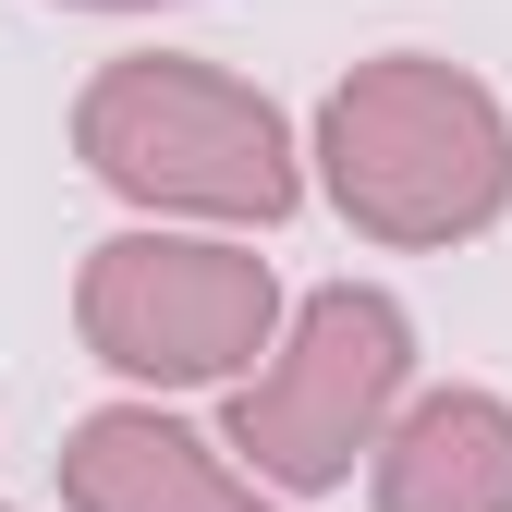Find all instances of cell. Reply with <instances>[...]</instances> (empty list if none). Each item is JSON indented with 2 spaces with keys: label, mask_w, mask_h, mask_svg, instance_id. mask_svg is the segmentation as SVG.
<instances>
[{
  "label": "cell",
  "mask_w": 512,
  "mask_h": 512,
  "mask_svg": "<svg viewBox=\"0 0 512 512\" xmlns=\"http://www.w3.org/2000/svg\"><path fill=\"white\" fill-rule=\"evenodd\" d=\"M305 171L366 244L439 256V244L500 232V208H512V110H500L488 74H464L439 49H378L317 98Z\"/></svg>",
  "instance_id": "6da1fadb"
},
{
  "label": "cell",
  "mask_w": 512,
  "mask_h": 512,
  "mask_svg": "<svg viewBox=\"0 0 512 512\" xmlns=\"http://www.w3.org/2000/svg\"><path fill=\"white\" fill-rule=\"evenodd\" d=\"M74 159L159 232H281L305 208V135L220 61L122 49L74 98Z\"/></svg>",
  "instance_id": "7a4b0ae2"
},
{
  "label": "cell",
  "mask_w": 512,
  "mask_h": 512,
  "mask_svg": "<svg viewBox=\"0 0 512 512\" xmlns=\"http://www.w3.org/2000/svg\"><path fill=\"white\" fill-rule=\"evenodd\" d=\"M415 391V317L378 281H317L305 305H281V342L256 354V378H232V439L220 452L293 500L354 488V464L378 452V427Z\"/></svg>",
  "instance_id": "3957f363"
},
{
  "label": "cell",
  "mask_w": 512,
  "mask_h": 512,
  "mask_svg": "<svg viewBox=\"0 0 512 512\" xmlns=\"http://www.w3.org/2000/svg\"><path fill=\"white\" fill-rule=\"evenodd\" d=\"M74 342L135 391H232L281 342V269L244 232H110L74 269Z\"/></svg>",
  "instance_id": "277c9868"
},
{
  "label": "cell",
  "mask_w": 512,
  "mask_h": 512,
  "mask_svg": "<svg viewBox=\"0 0 512 512\" xmlns=\"http://www.w3.org/2000/svg\"><path fill=\"white\" fill-rule=\"evenodd\" d=\"M61 512H281L208 427L159 403H98L61 427Z\"/></svg>",
  "instance_id": "5b68a950"
},
{
  "label": "cell",
  "mask_w": 512,
  "mask_h": 512,
  "mask_svg": "<svg viewBox=\"0 0 512 512\" xmlns=\"http://www.w3.org/2000/svg\"><path fill=\"white\" fill-rule=\"evenodd\" d=\"M378 512H512V403L452 378V391H403V415L366 452Z\"/></svg>",
  "instance_id": "8992f818"
},
{
  "label": "cell",
  "mask_w": 512,
  "mask_h": 512,
  "mask_svg": "<svg viewBox=\"0 0 512 512\" xmlns=\"http://www.w3.org/2000/svg\"><path fill=\"white\" fill-rule=\"evenodd\" d=\"M61 13H159V0H61Z\"/></svg>",
  "instance_id": "52a82bcc"
},
{
  "label": "cell",
  "mask_w": 512,
  "mask_h": 512,
  "mask_svg": "<svg viewBox=\"0 0 512 512\" xmlns=\"http://www.w3.org/2000/svg\"><path fill=\"white\" fill-rule=\"evenodd\" d=\"M0 512H13V500H0Z\"/></svg>",
  "instance_id": "ba28073f"
}]
</instances>
